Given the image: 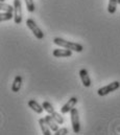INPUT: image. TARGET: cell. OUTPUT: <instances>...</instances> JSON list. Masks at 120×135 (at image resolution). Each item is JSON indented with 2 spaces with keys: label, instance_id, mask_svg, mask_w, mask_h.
Wrapping results in <instances>:
<instances>
[{
  "label": "cell",
  "instance_id": "1",
  "mask_svg": "<svg viewBox=\"0 0 120 135\" xmlns=\"http://www.w3.org/2000/svg\"><path fill=\"white\" fill-rule=\"evenodd\" d=\"M53 43L60 47L63 48H67V49H70L72 51H76V52H82L84 50V47L83 45L78 44V43H75V42H71V41H67L65 39H62L60 37H57L54 38L53 40Z\"/></svg>",
  "mask_w": 120,
  "mask_h": 135
},
{
  "label": "cell",
  "instance_id": "2",
  "mask_svg": "<svg viewBox=\"0 0 120 135\" xmlns=\"http://www.w3.org/2000/svg\"><path fill=\"white\" fill-rule=\"evenodd\" d=\"M119 87H120V83L118 81H115V82L110 83V84L107 85V86H103V87L99 88V89L97 90V93H98V95H100V97H106V95H108L109 93H111V92L117 90Z\"/></svg>",
  "mask_w": 120,
  "mask_h": 135
},
{
  "label": "cell",
  "instance_id": "3",
  "mask_svg": "<svg viewBox=\"0 0 120 135\" xmlns=\"http://www.w3.org/2000/svg\"><path fill=\"white\" fill-rule=\"evenodd\" d=\"M26 25H27V27L29 28L30 31L32 32V34L34 35V37H36L37 39H39V40L44 39V33H43L42 30L38 26V24L34 22V20H32V19H27V20H26Z\"/></svg>",
  "mask_w": 120,
  "mask_h": 135
},
{
  "label": "cell",
  "instance_id": "4",
  "mask_svg": "<svg viewBox=\"0 0 120 135\" xmlns=\"http://www.w3.org/2000/svg\"><path fill=\"white\" fill-rule=\"evenodd\" d=\"M71 115V125L74 133H78L81 131V124H79V117H78V110L76 108H73L70 111Z\"/></svg>",
  "mask_w": 120,
  "mask_h": 135
},
{
  "label": "cell",
  "instance_id": "5",
  "mask_svg": "<svg viewBox=\"0 0 120 135\" xmlns=\"http://www.w3.org/2000/svg\"><path fill=\"white\" fill-rule=\"evenodd\" d=\"M14 20L16 24L22 22V4L20 0H14Z\"/></svg>",
  "mask_w": 120,
  "mask_h": 135
},
{
  "label": "cell",
  "instance_id": "6",
  "mask_svg": "<svg viewBox=\"0 0 120 135\" xmlns=\"http://www.w3.org/2000/svg\"><path fill=\"white\" fill-rule=\"evenodd\" d=\"M77 98H75V97H73V98H71L70 100H68V102L61 108V113H63V114H66V113H68V112H70L74 107H75V105L77 104Z\"/></svg>",
  "mask_w": 120,
  "mask_h": 135
},
{
  "label": "cell",
  "instance_id": "7",
  "mask_svg": "<svg viewBox=\"0 0 120 135\" xmlns=\"http://www.w3.org/2000/svg\"><path fill=\"white\" fill-rule=\"evenodd\" d=\"M52 55L56 58H68V57L72 56V50L67 49V48H64V49L57 48V49H54L52 51Z\"/></svg>",
  "mask_w": 120,
  "mask_h": 135
},
{
  "label": "cell",
  "instance_id": "8",
  "mask_svg": "<svg viewBox=\"0 0 120 135\" xmlns=\"http://www.w3.org/2000/svg\"><path fill=\"white\" fill-rule=\"evenodd\" d=\"M79 76H81V80H82V83L85 87H90L91 86V79L89 76V73L87 71V69L83 68L79 70Z\"/></svg>",
  "mask_w": 120,
  "mask_h": 135
},
{
  "label": "cell",
  "instance_id": "9",
  "mask_svg": "<svg viewBox=\"0 0 120 135\" xmlns=\"http://www.w3.org/2000/svg\"><path fill=\"white\" fill-rule=\"evenodd\" d=\"M45 120H46V123L48 124V126H49V128L51 129V131L56 132V131L59 129V124H58L57 120L51 116V114L46 115V116H45Z\"/></svg>",
  "mask_w": 120,
  "mask_h": 135
},
{
  "label": "cell",
  "instance_id": "10",
  "mask_svg": "<svg viewBox=\"0 0 120 135\" xmlns=\"http://www.w3.org/2000/svg\"><path fill=\"white\" fill-rule=\"evenodd\" d=\"M28 107L31 108V109H32L36 113H38V114H41V113L43 112V110H44L43 106L40 105L38 102L34 101V100H29V101H28Z\"/></svg>",
  "mask_w": 120,
  "mask_h": 135
},
{
  "label": "cell",
  "instance_id": "11",
  "mask_svg": "<svg viewBox=\"0 0 120 135\" xmlns=\"http://www.w3.org/2000/svg\"><path fill=\"white\" fill-rule=\"evenodd\" d=\"M39 125H40V127H41V130H42L43 134L44 135H50L51 134V129L49 128L48 124L46 123L45 117H44V118H40V119H39Z\"/></svg>",
  "mask_w": 120,
  "mask_h": 135
},
{
  "label": "cell",
  "instance_id": "12",
  "mask_svg": "<svg viewBox=\"0 0 120 135\" xmlns=\"http://www.w3.org/2000/svg\"><path fill=\"white\" fill-rule=\"evenodd\" d=\"M21 86H22V78L20 75L15 76L13 85H12V91L13 92H18L21 89Z\"/></svg>",
  "mask_w": 120,
  "mask_h": 135
},
{
  "label": "cell",
  "instance_id": "13",
  "mask_svg": "<svg viewBox=\"0 0 120 135\" xmlns=\"http://www.w3.org/2000/svg\"><path fill=\"white\" fill-rule=\"evenodd\" d=\"M117 0H109V5H108V12L110 14H115L116 8H117Z\"/></svg>",
  "mask_w": 120,
  "mask_h": 135
},
{
  "label": "cell",
  "instance_id": "14",
  "mask_svg": "<svg viewBox=\"0 0 120 135\" xmlns=\"http://www.w3.org/2000/svg\"><path fill=\"white\" fill-rule=\"evenodd\" d=\"M13 18H14V14L13 13H9V12H1V14H0V21L1 22L11 20Z\"/></svg>",
  "mask_w": 120,
  "mask_h": 135
},
{
  "label": "cell",
  "instance_id": "15",
  "mask_svg": "<svg viewBox=\"0 0 120 135\" xmlns=\"http://www.w3.org/2000/svg\"><path fill=\"white\" fill-rule=\"evenodd\" d=\"M42 106H43V108H44V111H46L48 114H52V113L56 111L54 108H53V106H52L49 102H43Z\"/></svg>",
  "mask_w": 120,
  "mask_h": 135
},
{
  "label": "cell",
  "instance_id": "16",
  "mask_svg": "<svg viewBox=\"0 0 120 135\" xmlns=\"http://www.w3.org/2000/svg\"><path fill=\"white\" fill-rule=\"evenodd\" d=\"M0 9H1V12H9V13H13L14 12V5L12 6L11 4H7L5 2H1L0 3Z\"/></svg>",
  "mask_w": 120,
  "mask_h": 135
},
{
  "label": "cell",
  "instance_id": "17",
  "mask_svg": "<svg viewBox=\"0 0 120 135\" xmlns=\"http://www.w3.org/2000/svg\"><path fill=\"white\" fill-rule=\"evenodd\" d=\"M51 116L57 120V123H58L59 125H63V124H64V118H63V116L61 115L59 112L54 111V112L51 114Z\"/></svg>",
  "mask_w": 120,
  "mask_h": 135
},
{
  "label": "cell",
  "instance_id": "18",
  "mask_svg": "<svg viewBox=\"0 0 120 135\" xmlns=\"http://www.w3.org/2000/svg\"><path fill=\"white\" fill-rule=\"evenodd\" d=\"M25 1V4H26V8L29 13H33L36 7H34V2L33 0H24Z\"/></svg>",
  "mask_w": 120,
  "mask_h": 135
},
{
  "label": "cell",
  "instance_id": "19",
  "mask_svg": "<svg viewBox=\"0 0 120 135\" xmlns=\"http://www.w3.org/2000/svg\"><path fill=\"white\" fill-rule=\"evenodd\" d=\"M69 132H68V129L67 128H62V129H58L57 131H56V135H66L68 134Z\"/></svg>",
  "mask_w": 120,
  "mask_h": 135
},
{
  "label": "cell",
  "instance_id": "20",
  "mask_svg": "<svg viewBox=\"0 0 120 135\" xmlns=\"http://www.w3.org/2000/svg\"><path fill=\"white\" fill-rule=\"evenodd\" d=\"M117 2H118V4H120V0H117Z\"/></svg>",
  "mask_w": 120,
  "mask_h": 135
},
{
  "label": "cell",
  "instance_id": "21",
  "mask_svg": "<svg viewBox=\"0 0 120 135\" xmlns=\"http://www.w3.org/2000/svg\"><path fill=\"white\" fill-rule=\"evenodd\" d=\"M0 1H1V2H4V0H0Z\"/></svg>",
  "mask_w": 120,
  "mask_h": 135
}]
</instances>
